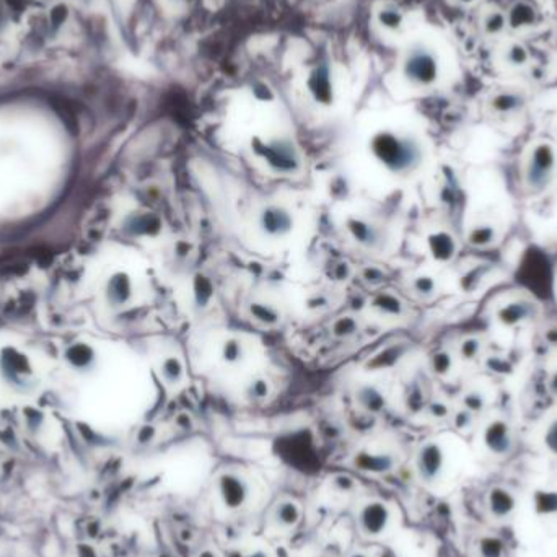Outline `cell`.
Returning <instances> with one entry per match:
<instances>
[{"mask_svg": "<svg viewBox=\"0 0 557 557\" xmlns=\"http://www.w3.org/2000/svg\"><path fill=\"white\" fill-rule=\"evenodd\" d=\"M463 406H465V409H468L469 412H480L484 409V406H486V399H484L483 394L478 392L466 393L465 396H463Z\"/></svg>", "mask_w": 557, "mask_h": 557, "instance_id": "obj_36", "label": "cell"}, {"mask_svg": "<svg viewBox=\"0 0 557 557\" xmlns=\"http://www.w3.org/2000/svg\"><path fill=\"white\" fill-rule=\"evenodd\" d=\"M300 515H302V512H300V507L295 502L284 500L278 502L276 509H274L272 522L282 528H290L300 522Z\"/></svg>", "mask_w": 557, "mask_h": 557, "instance_id": "obj_18", "label": "cell"}, {"mask_svg": "<svg viewBox=\"0 0 557 557\" xmlns=\"http://www.w3.org/2000/svg\"><path fill=\"white\" fill-rule=\"evenodd\" d=\"M414 290L421 295H432L435 289H437V284H435L434 277L430 276H419L414 278Z\"/></svg>", "mask_w": 557, "mask_h": 557, "instance_id": "obj_38", "label": "cell"}, {"mask_svg": "<svg viewBox=\"0 0 557 557\" xmlns=\"http://www.w3.org/2000/svg\"><path fill=\"white\" fill-rule=\"evenodd\" d=\"M294 215L281 204H267L258 215V227L264 236L272 240L289 236L294 230Z\"/></svg>", "mask_w": 557, "mask_h": 557, "instance_id": "obj_5", "label": "cell"}, {"mask_svg": "<svg viewBox=\"0 0 557 557\" xmlns=\"http://www.w3.org/2000/svg\"><path fill=\"white\" fill-rule=\"evenodd\" d=\"M417 473L425 483H435L445 469V452L437 442H427L417 453Z\"/></svg>", "mask_w": 557, "mask_h": 557, "instance_id": "obj_8", "label": "cell"}, {"mask_svg": "<svg viewBox=\"0 0 557 557\" xmlns=\"http://www.w3.org/2000/svg\"><path fill=\"white\" fill-rule=\"evenodd\" d=\"M199 557H217V556H215L214 552H210V551H204Z\"/></svg>", "mask_w": 557, "mask_h": 557, "instance_id": "obj_46", "label": "cell"}, {"mask_svg": "<svg viewBox=\"0 0 557 557\" xmlns=\"http://www.w3.org/2000/svg\"><path fill=\"white\" fill-rule=\"evenodd\" d=\"M505 59H507V62H509L510 65H515V67L525 65L528 62V59H529L528 49L525 48L523 44L514 43L509 49H507Z\"/></svg>", "mask_w": 557, "mask_h": 557, "instance_id": "obj_31", "label": "cell"}, {"mask_svg": "<svg viewBox=\"0 0 557 557\" xmlns=\"http://www.w3.org/2000/svg\"><path fill=\"white\" fill-rule=\"evenodd\" d=\"M357 401L363 409L372 411V412H378L385 407V394L380 392L375 386H361L357 392Z\"/></svg>", "mask_w": 557, "mask_h": 557, "instance_id": "obj_21", "label": "cell"}, {"mask_svg": "<svg viewBox=\"0 0 557 557\" xmlns=\"http://www.w3.org/2000/svg\"><path fill=\"white\" fill-rule=\"evenodd\" d=\"M479 557H504L505 545L497 536H483L478 545Z\"/></svg>", "mask_w": 557, "mask_h": 557, "instance_id": "obj_27", "label": "cell"}, {"mask_svg": "<svg viewBox=\"0 0 557 557\" xmlns=\"http://www.w3.org/2000/svg\"><path fill=\"white\" fill-rule=\"evenodd\" d=\"M543 445L551 455L557 456V417L547 424L545 434H543Z\"/></svg>", "mask_w": 557, "mask_h": 557, "instance_id": "obj_32", "label": "cell"}, {"mask_svg": "<svg viewBox=\"0 0 557 557\" xmlns=\"http://www.w3.org/2000/svg\"><path fill=\"white\" fill-rule=\"evenodd\" d=\"M525 105V100L522 95L514 92H500L491 100V110L494 113L509 116L520 111Z\"/></svg>", "mask_w": 557, "mask_h": 557, "instance_id": "obj_17", "label": "cell"}, {"mask_svg": "<svg viewBox=\"0 0 557 557\" xmlns=\"http://www.w3.org/2000/svg\"><path fill=\"white\" fill-rule=\"evenodd\" d=\"M222 361L228 363V365H235V363L241 362L245 358V345L240 339L230 338L222 344V350H220Z\"/></svg>", "mask_w": 557, "mask_h": 557, "instance_id": "obj_26", "label": "cell"}, {"mask_svg": "<svg viewBox=\"0 0 557 557\" xmlns=\"http://www.w3.org/2000/svg\"><path fill=\"white\" fill-rule=\"evenodd\" d=\"M531 75H533V77L536 79V80H543V79H545V70H543L541 67L534 65L533 69H531Z\"/></svg>", "mask_w": 557, "mask_h": 557, "instance_id": "obj_44", "label": "cell"}, {"mask_svg": "<svg viewBox=\"0 0 557 557\" xmlns=\"http://www.w3.org/2000/svg\"><path fill=\"white\" fill-rule=\"evenodd\" d=\"M538 21V12L531 3L528 2H516L514 7L507 13V26L512 30H523L534 26Z\"/></svg>", "mask_w": 557, "mask_h": 557, "instance_id": "obj_15", "label": "cell"}, {"mask_svg": "<svg viewBox=\"0 0 557 557\" xmlns=\"http://www.w3.org/2000/svg\"><path fill=\"white\" fill-rule=\"evenodd\" d=\"M307 88L310 95L320 105H331L334 100V92H332V80L330 69L326 65H320L310 72L307 79Z\"/></svg>", "mask_w": 557, "mask_h": 557, "instance_id": "obj_11", "label": "cell"}, {"mask_svg": "<svg viewBox=\"0 0 557 557\" xmlns=\"http://www.w3.org/2000/svg\"><path fill=\"white\" fill-rule=\"evenodd\" d=\"M480 347H483V344H480L479 339L468 338V339H465L461 343L460 354H461V357L465 358V361H473V358H476L479 356Z\"/></svg>", "mask_w": 557, "mask_h": 557, "instance_id": "obj_35", "label": "cell"}, {"mask_svg": "<svg viewBox=\"0 0 557 557\" xmlns=\"http://www.w3.org/2000/svg\"><path fill=\"white\" fill-rule=\"evenodd\" d=\"M461 2H473V0H461Z\"/></svg>", "mask_w": 557, "mask_h": 557, "instance_id": "obj_47", "label": "cell"}, {"mask_svg": "<svg viewBox=\"0 0 557 557\" xmlns=\"http://www.w3.org/2000/svg\"><path fill=\"white\" fill-rule=\"evenodd\" d=\"M533 509L540 516H556L557 518V491L556 489H541L533 494Z\"/></svg>", "mask_w": 557, "mask_h": 557, "instance_id": "obj_19", "label": "cell"}, {"mask_svg": "<svg viewBox=\"0 0 557 557\" xmlns=\"http://www.w3.org/2000/svg\"><path fill=\"white\" fill-rule=\"evenodd\" d=\"M357 523L363 536L380 538L388 531L392 523V510L385 502L370 500L358 510Z\"/></svg>", "mask_w": 557, "mask_h": 557, "instance_id": "obj_6", "label": "cell"}, {"mask_svg": "<svg viewBox=\"0 0 557 557\" xmlns=\"http://www.w3.org/2000/svg\"><path fill=\"white\" fill-rule=\"evenodd\" d=\"M251 147L256 156L261 159L274 173L294 174L300 172L298 150L289 139H272V141L254 139Z\"/></svg>", "mask_w": 557, "mask_h": 557, "instance_id": "obj_2", "label": "cell"}, {"mask_svg": "<svg viewBox=\"0 0 557 557\" xmlns=\"http://www.w3.org/2000/svg\"><path fill=\"white\" fill-rule=\"evenodd\" d=\"M374 308L385 316H401L403 302L393 294H380L374 300Z\"/></svg>", "mask_w": 557, "mask_h": 557, "instance_id": "obj_23", "label": "cell"}, {"mask_svg": "<svg viewBox=\"0 0 557 557\" xmlns=\"http://www.w3.org/2000/svg\"><path fill=\"white\" fill-rule=\"evenodd\" d=\"M516 509V498L505 487H492L487 492V510L492 518L505 520Z\"/></svg>", "mask_w": 557, "mask_h": 557, "instance_id": "obj_13", "label": "cell"}, {"mask_svg": "<svg viewBox=\"0 0 557 557\" xmlns=\"http://www.w3.org/2000/svg\"><path fill=\"white\" fill-rule=\"evenodd\" d=\"M471 424H473V412H469L468 409H461L460 412H456V416H455L456 429H460V430L469 429Z\"/></svg>", "mask_w": 557, "mask_h": 557, "instance_id": "obj_40", "label": "cell"}, {"mask_svg": "<svg viewBox=\"0 0 557 557\" xmlns=\"http://www.w3.org/2000/svg\"><path fill=\"white\" fill-rule=\"evenodd\" d=\"M378 21L388 30H398L403 25V13L393 7H385L378 12Z\"/></svg>", "mask_w": 557, "mask_h": 557, "instance_id": "obj_30", "label": "cell"}, {"mask_svg": "<svg viewBox=\"0 0 557 557\" xmlns=\"http://www.w3.org/2000/svg\"><path fill=\"white\" fill-rule=\"evenodd\" d=\"M430 412H432V416L435 417H445L448 414V407L445 406L443 403H434L432 406H430Z\"/></svg>", "mask_w": 557, "mask_h": 557, "instance_id": "obj_42", "label": "cell"}, {"mask_svg": "<svg viewBox=\"0 0 557 557\" xmlns=\"http://www.w3.org/2000/svg\"><path fill=\"white\" fill-rule=\"evenodd\" d=\"M345 228L350 233V236L367 248H375L376 245H380V230L372 223H368L367 220L358 219V217H349L345 220Z\"/></svg>", "mask_w": 557, "mask_h": 557, "instance_id": "obj_14", "label": "cell"}, {"mask_svg": "<svg viewBox=\"0 0 557 557\" xmlns=\"http://www.w3.org/2000/svg\"><path fill=\"white\" fill-rule=\"evenodd\" d=\"M269 394V383L266 380L258 378L254 381H251L248 386V396L253 399H263Z\"/></svg>", "mask_w": 557, "mask_h": 557, "instance_id": "obj_39", "label": "cell"}, {"mask_svg": "<svg viewBox=\"0 0 557 557\" xmlns=\"http://www.w3.org/2000/svg\"><path fill=\"white\" fill-rule=\"evenodd\" d=\"M253 93H254V97L261 101H269L274 98L272 90L269 88L266 83H256L253 87Z\"/></svg>", "mask_w": 557, "mask_h": 557, "instance_id": "obj_41", "label": "cell"}, {"mask_svg": "<svg viewBox=\"0 0 557 557\" xmlns=\"http://www.w3.org/2000/svg\"><path fill=\"white\" fill-rule=\"evenodd\" d=\"M132 296V282L128 274L118 272L111 277L108 284V298L113 305H124L131 300Z\"/></svg>", "mask_w": 557, "mask_h": 557, "instance_id": "obj_16", "label": "cell"}, {"mask_svg": "<svg viewBox=\"0 0 557 557\" xmlns=\"http://www.w3.org/2000/svg\"><path fill=\"white\" fill-rule=\"evenodd\" d=\"M551 389H552V393L557 394V374L554 375V378H552V381H551Z\"/></svg>", "mask_w": 557, "mask_h": 557, "instance_id": "obj_45", "label": "cell"}, {"mask_svg": "<svg viewBox=\"0 0 557 557\" xmlns=\"http://www.w3.org/2000/svg\"><path fill=\"white\" fill-rule=\"evenodd\" d=\"M496 238H497L496 228L486 223V225L473 227V230H471L468 235V241L473 246H476V248H484V246L492 245L494 241H496Z\"/></svg>", "mask_w": 557, "mask_h": 557, "instance_id": "obj_24", "label": "cell"}, {"mask_svg": "<svg viewBox=\"0 0 557 557\" xmlns=\"http://www.w3.org/2000/svg\"><path fill=\"white\" fill-rule=\"evenodd\" d=\"M217 492L228 510L241 509L250 497L248 483L236 473H223L217 479Z\"/></svg>", "mask_w": 557, "mask_h": 557, "instance_id": "obj_7", "label": "cell"}, {"mask_svg": "<svg viewBox=\"0 0 557 557\" xmlns=\"http://www.w3.org/2000/svg\"><path fill=\"white\" fill-rule=\"evenodd\" d=\"M357 331V323L354 318L343 316L334 323V334L339 338H347V336L354 334Z\"/></svg>", "mask_w": 557, "mask_h": 557, "instance_id": "obj_37", "label": "cell"}, {"mask_svg": "<svg viewBox=\"0 0 557 557\" xmlns=\"http://www.w3.org/2000/svg\"><path fill=\"white\" fill-rule=\"evenodd\" d=\"M67 18H69V7L64 3H57L49 12V23H51L52 30H59L67 21Z\"/></svg>", "mask_w": 557, "mask_h": 557, "instance_id": "obj_34", "label": "cell"}, {"mask_svg": "<svg viewBox=\"0 0 557 557\" xmlns=\"http://www.w3.org/2000/svg\"><path fill=\"white\" fill-rule=\"evenodd\" d=\"M546 339L549 344L557 345V327H551V330L546 332Z\"/></svg>", "mask_w": 557, "mask_h": 557, "instance_id": "obj_43", "label": "cell"}, {"mask_svg": "<svg viewBox=\"0 0 557 557\" xmlns=\"http://www.w3.org/2000/svg\"><path fill=\"white\" fill-rule=\"evenodd\" d=\"M452 365H453V358L448 352H437L435 356L432 357V368L435 374L438 375H447L448 372L452 370Z\"/></svg>", "mask_w": 557, "mask_h": 557, "instance_id": "obj_33", "label": "cell"}, {"mask_svg": "<svg viewBox=\"0 0 557 557\" xmlns=\"http://www.w3.org/2000/svg\"><path fill=\"white\" fill-rule=\"evenodd\" d=\"M370 154L392 174H409L422 161V147L414 137L380 131L368 143Z\"/></svg>", "mask_w": 557, "mask_h": 557, "instance_id": "obj_1", "label": "cell"}, {"mask_svg": "<svg viewBox=\"0 0 557 557\" xmlns=\"http://www.w3.org/2000/svg\"><path fill=\"white\" fill-rule=\"evenodd\" d=\"M404 77L417 87H429L438 79V61L425 48H416L407 54L403 65Z\"/></svg>", "mask_w": 557, "mask_h": 557, "instance_id": "obj_4", "label": "cell"}, {"mask_svg": "<svg viewBox=\"0 0 557 557\" xmlns=\"http://www.w3.org/2000/svg\"><path fill=\"white\" fill-rule=\"evenodd\" d=\"M214 295V287L210 284L209 278L197 276L194 281V300L199 307H207Z\"/></svg>", "mask_w": 557, "mask_h": 557, "instance_id": "obj_28", "label": "cell"}, {"mask_svg": "<svg viewBox=\"0 0 557 557\" xmlns=\"http://www.w3.org/2000/svg\"><path fill=\"white\" fill-rule=\"evenodd\" d=\"M251 316L254 318L256 321L263 323V325H276L281 320V313L278 310L274 307V305L269 303H251L250 307Z\"/></svg>", "mask_w": 557, "mask_h": 557, "instance_id": "obj_25", "label": "cell"}, {"mask_svg": "<svg viewBox=\"0 0 557 557\" xmlns=\"http://www.w3.org/2000/svg\"><path fill=\"white\" fill-rule=\"evenodd\" d=\"M557 156L554 147L549 142H540L529 152L527 168H525V184L531 192H540L549 186L554 178Z\"/></svg>", "mask_w": 557, "mask_h": 557, "instance_id": "obj_3", "label": "cell"}, {"mask_svg": "<svg viewBox=\"0 0 557 557\" xmlns=\"http://www.w3.org/2000/svg\"><path fill=\"white\" fill-rule=\"evenodd\" d=\"M161 220L156 217L155 214L145 212L142 215H137L131 222V230L134 235L142 236H156L161 232Z\"/></svg>", "mask_w": 557, "mask_h": 557, "instance_id": "obj_20", "label": "cell"}, {"mask_svg": "<svg viewBox=\"0 0 557 557\" xmlns=\"http://www.w3.org/2000/svg\"><path fill=\"white\" fill-rule=\"evenodd\" d=\"M160 374L163 376V380L170 386L179 385L183 381L184 376V365L181 362V358L176 356H168L161 361L160 365Z\"/></svg>", "mask_w": 557, "mask_h": 557, "instance_id": "obj_22", "label": "cell"}, {"mask_svg": "<svg viewBox=\"0 0 557 557\" xmlns=\"http://www.w3.org/2000/svg\"><path fill=\"white\" fill-rule=\"evenodd\" d=\"M536 312L538 308L533 302H528V300H514V302L505 303L504 307L498 308L496 316L502 326L514 327L528 320H533L536 316Z\"/></svg>", "mask_w": 557, "mask_h": 557, "instance_id": "obj_10", "label": "cell"}, {"mask_svg": "<svg viewBox=\"0 0 557 557\" xmlns=\"http://www.w3.org/2000/svg\"><path fill=\"white\" fill-rule=\"evenodd\" d=\"M483 443L491 455L507 456L514 450V435L510 425L502 419L491 421L483 432Z\"/></svg>", "mask_w": 557, "mask_h": 557, "instance_id": "obj_9", "label": "cell"}, {"mask_svg": "<svg viewBox=\"0 0 557 557\" xmlns=\"http://www.w3.org/2000/svg\"><path fill=\"white\" fill-rule=\"evenodd\" d=\"M483 26H484V31H486V33L491 34V36L502 33V31H504L505 26H507V15H505V13L498 12V10L489 12L487 15L484 17Z\"/></svg>", "mask_w": 557, "mask_h": 557, "instance_id": "obj_29", "label": "cell"}, {"mask_svg": "<svg viewBox=\"0 0 557 557\" xmlns=\"http://www.w3.org/2000/svg\"><path fill=\"white\" fill-rule=\"evenodd\" d=\"M427 250H429V254L432 256L434 261L443 264L450 263L455 258L458 245L452 233L437 230L427 236Z\"/></svg>", "mask_w": 557, "mask_h": 557, "instance_id": "obj_12", "label": "cell"}]
</instances>
